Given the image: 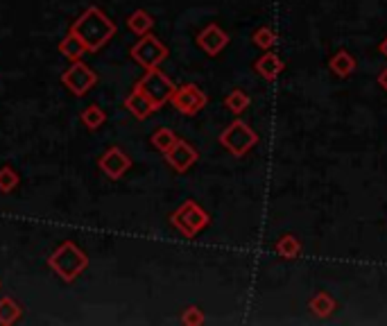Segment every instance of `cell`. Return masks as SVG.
I'll return each mask as SVG.
<instances>
[{"instance_id": "6da1fadb", "label": "cell", "mask_w": 387, "mask_h": 326, "mask_svg": "<svg viewBox=\"0 0 387 326\" xmlns=\"http://www.w3.org/2000/svg\"><path fill=\"white\" fill-rule=\"evenodd\" d=\"M71 32L79 36V41L84 43L86 53H98L100 48H104L111 39H114L116 23L100 10V7H88L75 23L71 25Z\"/></svg>"}, {"instance_id": "7a4b0ae2", "label": "cell", "mask_w": 387, "mask_h": 326, "mask_svg": "<svg viewBox=\"0 0 387 326\" xmlns=\"http://www.w3.org/2000/svg\"><path fill=\"white\" fill-rule=\"evenodd\" d=\"M48 268L66 284H73L82 272L88 268V256L82 251L75 242L66 240L48 256Z\"/></svg>"}, {"instance_id": "3957f363", "label": "cell", "mask_w": 387, "mask_h": 326, "mask_svg": "<svg viewBox=\"0 0 387 326\" xmlns=\"http://www.w3.org/2000/svg\"><path fill=\"white\" fill-rule=\"evenodd\" d=\"M170 222H173V227L184 236V238L192 240L199 231H202V229L208 227L211 218H208V213L197 202L188 199V202H184L179 209L170 216Z\"/></svg>"}, {"instance_id": "277c9868", "label": "cell", "mask_w": 387, "mask_h": 326, "mask_svg": "<svg viewBox=\"0 0 387 326\" xmlns=\"http://www.w3.org/2000/svg\"><path fill=\"white\" fill-rule=\"evenodd\" d=\"M256 143H258V134L242 121H234L220 134V145L229 154H234V157H245Z\"/></svg>"}, {"instance_id": "5b68a950", "label": "cell", "mask_w": 387, "mask_h": 326, "mask_svg": "<svg viewBox=\"0 0 387 326\" xmlns=\"http://www.w3.org/2000/svg\"><path fill=\"white\" fill-rule=\"evenodd\" d=\"M136 88L138 91H143L147 98L154 102V107L159 109V107L166 105V102H170L177 86H175V82L168 75H163L159 68H150L143 77L136 82Z\"/></svg>"}, {"instance_id": "8992f818", "label": "cell", "mask_w": 387, "mask_h": 326, "mask_svg": "<svg viewBox=\"0 0 387 326\" xmlns=\"http://www.w3.org/2000/svg\"><path fill=\"white\" fill-rule=\"evenodd\" d=\"M168 55H170L168 48L163 46V43L156 39L154 34H143V39H138L136 43H134V48H132L134 62H136L138 66H143L145 71L159 68V64L166 62Z\"/></svg>"}, {"instance_id": "52a82bcc", "label": "cell", "mask_w": 387, "mask_h": 326, "mask_svg": "<svg viewBox=\"0 0 387 326\" xmlns=\"http://www.w3.org/2000/svg\"><path fill=\"white\" fill-rule=\"evenodd\" d=\"M170 102H173V107L179 111V114L195 116L197 111H202L208 105V95L197 84H184L175 88Z\"/></svg>"}, {"instance_id": "ba28073f", "label": "cell", "mask_w": 387, "mask_h": 326, "mask_svg": "<svg viewBox=\"0 0 387 326\" xmlns=\"http://www.w3.org/2000/svg\"><path fill=\"white\" fill-rule=\"evenodd\" d=\"M62 82H64V86L68 88L71 93H75V95H79V98H82V95H86L95 84H98V75H95V73L88 68L86 64L73 62L71 68L64 71Z\"/></svg>"}, {"instance_id": "9c48e42d", "label": "cell", "mask_w": 387, "mask_h": 326, "mask_svg": "<svg viewBox=\"0 0 387 326\" xmlns=\"http://www.w3.org/2000/svg\"><path fill=\"white\" fill-rule=\"evenodd\" d=\"M197 159H199V152L190 143H186V140H182V138H177V143L166 152L168 166L173 168L175 173H186L190 166H195Z\"/></svg>"}, {"instance_id": "30bf717a", "label": "cell", "mask_w": 387, "mask_h": 326, "mask_svg": "<svg viewBox=\"0 0 387 326\" xmlns=\"http://www.w3.org/2000/svg\"><path fill=\"white\" fill-rule=\"evenodd\" d=\"M98 166L109 179H121V177L132 168V159L121 150V147H109V150L100 157Z\"/></svg>"}, {"instance_id": "8fae6325", "label": "cell", "mask_w": 387, "mask_h": 326, "mask_svg": "<svg viewBox=\"0 0 387 326\" xmlns=\"http://www.w3.org/2000/svg\"><path fill=\"white\" fill-rule=\"evenodd\" d=\"M197 46L202 48L208 57H218L222 50L229 46V34L220 25L208 23L202 32L197 34Z\"/></svg>"}, {"instance_id": "7c38bea8", "label": "cell", "mask_w": 387, "mask_h": 326, "mask_svg": "<svg viewBox=\"0 0 387 326\" xmlns=\"http://www.w3.org/2000/svg\"><path fill=\"white\" fill-rule=\"evenodd\" d=\"M125 109H127L134 118H138V121H145V118H150L156 111L154 102L147 98L143 91H138L136 86H134L132 93L125 98Z\"/></svg>"}, {"instance_id": "4fadbf2b", "label": "cell", "mask_w": 387, "mask_h": 326, "mask_svg": "<svg viewBox=\"0 0 387 326\" xmlns=\"http://www.w3.org/2000/svg\"><path fill=\"white\" fill-rule=\"evenodd\" d=\"M254 68H256V73H258V75L263 77V79L274 82V79H277V77L281 75V73H284L286 64H284V59H281L279 55L265 53L263 57H258V59H256Z\"/></svg>"}, {"instance_id": "5bb4252c", "label": "cell", "mask_w": 387, "mask_h": 326, "mask_svg": "<svg viewBox=\"0 0 387 326\" xmlns=\"http://www.w3.org/2000/svg\"><path fill=\"white\" fill-rule=\"evenodd\" d=\"M329 71L338 77H349L355 71V59L349 50H338L336 55L329 59Z\"/></svg>"}, {"instance_id": "9a60e30c", "label": "cell", "mask_w": 387, "mask_h": 326, "mask_svg": "<svg viewBox=\"0 0 387 326\" xmlns=\"http://www.w3.org/2000/svg\"><path fill=\"white\" fill-rule=\"evenodd\" d=\"M308 308H310V313L315 317H322V320H324V317L333 315V310L338 308V303L329 292H319V294H315V297L310 299Z\"/></svg>"}, {"instance_id": "2e32d148", "label": "cell", "mask_w": 387, "mask_h": 326, "mask_svg": "<svg viewBox=\"0 0 387 326\" xmlns=\"http://www.w3.org/2000/svg\"><path fill=\"white\" fill-rule=\"evenodd\" d=\"M59 53H62L66 59H71V62H79L82 55L86 53V48H84V43L79 41V36L68 32L66 34V39L59 43Z\"/></svg>"}, {"instance_id": "e0dca14e", "label": "cell", "mask_w": 387, "mask_h": 326, "mask_svg": "<svg viewBox=\"0 0 387 326\" xmlns=\"http://www.w3.org/2000/svg\"><path fill=\"white\" fill-rule=\"evenodd\" d=\"M127 27L132 29L134 34H138V36L150 34V29L154 27V18H152L145 10H136V12H134L132 16L127 18Z\"/></svg>"}, {"instance_id": "ac0fdd59", "label": "cell", "mask_w": 387, "mask_h": 326, "mask_svg": "<svg viewBox=\"0 0 387 326\" xmlns=\"http://www.w3.org/2000/svg\"><path fill=\"white\" fill-rule=\"evenodd\" d=\"M277 254L281 258H288V261H292V258H297L301 254V242L297 236L292 234H286V236H281V240L277 242Z\"/></svg>"}, {"instance_id": "d6986e66", "label": "cell", "mask_w": 387, "mask_h": 326, "mask_svg": "<svg viewBox=\"0 0 387 326\" xmlns=\"http://www.w3.org/2000/svg\"><path fill=\"white\" fill-rule=\"evenodd\" d=\"M21 313H23V310H21V306L12 297L0 299V324H3V326L14 324L21 317Z\"/></svg>"}, {"instance_id": "ffe728a7", "label": "cell", "mask_w": 387, "mask_h": 326, "mask_svg": "<svg viewBox=\"0 0 387 326\" xmlns=\"http://www.w3.org/2000/svg\"><path fill=\"white\" fill-rule=\"evenodd\" d=\"M249 105H251V100H249V95L242 91V88H234V91L225 98V107L236 116L242 114V111L247 109Z\"/></svg>"}, {"instance_id": "44dd1931", "label": "cell", "mask_w": 387, "mask_h": 326, "mask_svg": "<svg viewBox=\"0 0 387 326\" xmlns=\"http://www.w3.org/2000/svg\"><path fill=\"white\" fill-rule=\"evenodd\" d=\"M150 140H152V145L156 147V150L166 154L170 147L177 143V134H175L173 129H168V127H159V129H156L154 134H152Z\"/></svg>"}, {"instance_id": "7402d4cb", "label": "cell", "mask_w": 387, "mask_h": 326, "mask_svg": "<svg viewBox=\"0 0 387 326\" xmlns=\"http://www.w3.org/2000/svg\"><path fill=\"white\" fill-rule=\"evenodd\" d=\"M79 118H82V123H84L86 127L93 131V129H98L104 121H107V114H104V111L98 105H88L84 111H82Z\"/></svg>"}, {"instance_id": "603a6c76", "label": "cell", "mask_w": 387, "mask_h": 326, "mask_svg": "<svg viewBox=\"0 0 387 326\" xmlns=\"http://www.w3.org/2000/svg\"><path fill=\"white\" fill-rule=\"evenodd\" d=\"M18 175L16 170H14L12 166H5L0 168V192H12L14 188L18 186Z\"/></svg>"}, {"instance_id": "cb8c5ba5", "label": "cell", "mask_w": 387, "mask_h": 326, "mask_svg": "<svg viewBox=\"0 0 387 326\" xmlns=\"http://www.w3.org/2000/svg\"><path fill=\"white\" fill-rule=\"evenodd\" d=\"M251 39H254L256 46L263 48V50H270V48L277 46V34H274L270 27H258Z\"/></svg>"}, {"instance_id": "d4e9b609", "label": "cell", "mask_w": 387, "mask_h": 326, "mask_svg": "<svg viewBox=\"0 0 387 326\" xmlns=\"http://www.w3.org/2000/svg\"><path fill=\"white\" fill-rule=\"evenodd\" d=\"M206 322V317L202 313V308H197V306H188L184 310V315H182V324L186 326H199V324H204Z\"/></svg>"}, {"instance_id": "484cf974", "label": "cell", "mask_w": 387, "mask_h": 326, "mask_svg": "<svg viewBox=\"0 0 387 326\" xmlns=\"http://www.w3.org/2000/svg\"><path fill=\"white\" fill-rule=\"evenodd\" d=\"M378 84H381V88L387 93V68L381 73V75H378Z\"/></svg>"}, {"instance_id": "4316f807", "label": "cell", "mask_w": 387, "mask_h": 326, "mask_svg": "<svg viewBox=\"0 0 387 326\" xmlns=\"http://www.w3.org/2000/svg\"><path fill=\"white\" fill-rule=\"evenodd\" d=\"M378 50H381V55H383V57H387V36L381 41V46H378Z\"/></svg>"}]
</instances>
